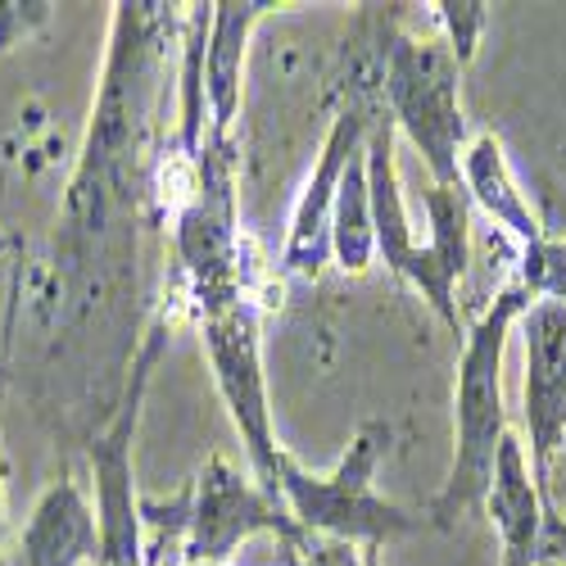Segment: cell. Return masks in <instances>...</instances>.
Instances as JSON below:
<instances>
[{
	"mask_svg": "<svg viewBox=\"0 0 566 566\" xmlns=\"http://www.w3.org/2000/svg\"><path fill=\"white\" fill-rule=\"evenodd\" d=\"M522 304H526L522 291H507L462 349V367H458V458H453V476H449L444 494L436 499V516L444 526L453 522V516H462L467 507H476L481 499H490L494 462H499V444H503L499 358H503L507 322L522 313Z\"/></svg>",
	"mask_w": 566,
	"mask_h": 566,
	"instance_id": "obj_1",
	"label": "cell"
},
{
	"mask_svg": "<svg viewBox=\"0 0 566 566\" xmlns=\"http://www.w3.org/2000/svg\"><path fill=\"white\" fill-rule=\"evenodd\" d=\"M390 431L381 421L358 431V440L349 444L345 462L336 467V476H304V471L281 453V471H276V490L291 499L295 516L313 531H332V535H345V539H390V535H403L412 531L417 522L390 503H381L371 494V467L381 458Z\"/></svg>",
	"mask_w": 566,
	"mask_h": 566,
	"instance_id": "obj_2",
	"label": "cell"
},
{
	"mask_svg": "<svg viewBox=\"0 0 566 566\" xmlns=\"http://www.w3.org/2000/svg\"><path fill=\"white\" fill-rule=\"evenodd\" d=\"M386 91H390L395 118L412 132L421 155L431 159L436 181L440 186H453L458 181V140H462L453 55L440 51V45L399 41L395 51H390Z\"/></svg>",
	"mask_w": 566,
	"mask_h": 566,
	"instance_id": "obj_3",
	"label": "cell"
},
{
	"mask_svg": "<svg viewBox=\"0 0 566 566\" xmlns=\"http://www.w3.org/2000/svg\"><path fill=\"white\" fill-rule=\"evenodd\" d=\"M209 358L218 371V386L241 421V431L250 440V453L259 462V476L268 490H276L281 453L268 427V395H263V371H259V332L250 308H227L209 317Z\"/></svg>",
	"mask_w": 566,
	"mask_h": 566,
	"instance_id": "obj_4",
	"label": "cell"
},
{
	"mask_svg": "<svg viewBox=\"0 0 566 566\" xmlns=\"http://www.w3.org/2000/svg\"><path fill=\"white\" fill-rule=\"evenodd\" d=\"M526 417H531V440H535V467L544 476L553 449L566 436V308L557 300H544L531 313Z\"/></svg>",
	"mask_w": 566,
	"mask_h": 566,
	"instance_id": "obj_5",
	"label": "cell"
},
{
	"mask_svg": "<svg viewBox=\"0 0 566 566\" xmlns=\"http://www.w3.org/2000/svg\"><path fill=\"white\" fill-rule=\"evenodd\" d=\"M363 146V114H340L332 136L322 146V159L304 186V200L295 209V222H291V245H286V268L291 272H317L322 254H326V209H332V196L340 191L345 181V168L354 164Z\"/></svg>",
	"mask_w": 566,
	"mask_h": 566,
	"instance_id": "obj_6",
	"label": "cell"
},
{
	"mask_svg": "<svg viewBox=\"0 0 566 566\" xmlns=\"http://www.w3.org/2000/svg\"><path fill=\"white\" fill-rule=\"evenodd\" d=\"M101 531L73 481H60L32 512L23 531V566H77L86 553H96Z\"/></svg>",
	"mask_w": 566,
	"mask_h": 566,
	"instance_id": "obj_7",
	"label": "cell"
},
{
	"mask_svg": "<svg viewBox=\"0 0 566 566\" xmlns=\"http://www.w3.org/2000/svg\"><path fill=\"white\" fill-rule=\"evenodd\" d=\"M259 526H281V512L272 503H263L250 485H241L235 476H227V467L213 462L205 494H200V512H196V557H222L235 539H245Z\"/></svg>",
	"mask_w": 566,
	"mask_h": 566,
	"instance_id": "obj_8",
	"label": "cell"
},
{
	"mask_svg": "<svg viewBox=\"0 0 566 566\" xmlns=\"http://www.w3.org/2000/svg\"><path fill=\"white\" fill-rule=\"evenodd\" d=\"M490 512L507 539V566H535L539 562V507H535V490L526 481V462H522V444L512 436H503L499 444V462H494V481H490Z\"/></svg>",
	"mask_w": 566,
	"mask_h": 566,
	"instance_id": "obj_9",
	"label": "cell"
},
{
	"mask_svg": "<svg viewBox=\"0 0 566 566\" xmlns=\"http://www.w3.org/2000/svg\"><path fill=\"white\" fill-rule=\"evenodd\" d=\"M263 14V6H213V45H209V105H213V132L222 136L231 127L235 101H241V60L250 23Z\"/></svg>",
	"mask_w": 566,
	"mask_h": 566,
	"instance_id": "obj_10",
	"label": "cell"
},
{
	"mask_svg": "<svg viewBox=\"0 0 566 566\" xmlns=\"http://www.w3.org/2000/svg\"><path fill=\"white\" fill-rule=\"evenodd\" d=\"M462 172H467V181H471V191L481 196V205L494 209V218H503L516 235H526L531 245L539 241L535 218L522 209V200H516L512 181H507V168H503V155H499V140H494V136H481V140H476V150L467 155Z\"/></svg>",
	"mask_w": 566,
	"mask_h": 566,
	"instance_id": "obj_11",
	"label": "cell"
},
{
	"mask_svg": "<svg viewBox=\"0 0 566 566\" xmlns=\"http://www.w3.org/2000/svg\"><path fill=\"white\" fill-rule=\"evenodd\" d=\"M371 191H367V159L354 155V164L345 168V181L336 191V250L345 259L349 272H363L371 259V241H376V227H371Z\"/></svg>",
	"mask_w": 566,
	"mask_h": 566,
	"instance_id": "obj_12",
	"label": "cell"
},
{
	"mask_svg": "<svg viewBox=\"0 0 566 566\" xmlns=\"http://www.w3.org/2000/svg\"><path fill=\"white\" fill-rule=\"evenodd\" d=\"M526 276H531V291H544L553 300L566 295V245L562 241H539L531 245V259H526Z\"/></svg>",
	"mask_w": 566,
	"mask_h": 566,
	"instance_id": "obj_13",
	"label": "cell"
},
{
	"mask_svg": "<svg viewBox=\"0 0 566 566\" xmlns=\"http://www.w3.org/2000/svg\"><path fill=\"white\" fill-rule=\"evenodd\" d=\"M444 19H449V32H453L458 60H471V51H476V28L485 19V6H444Z\"/></svg>",
	"mask_w": 566,
	"mask_h": 566,
	"instance_id": "obj_14",
	"label": "cell"
},
{
	"mask_svg": "<svg viewBox=\"0 0 566 566\" xmlns=\"http://www.w3.org/2000/svg\"><path fill=\"white\" fill-rule=\"evenodd\" d=\"M45 14L51 6H0V51H10L32 23H45Z\"/></svg>",
	"mask_w": 566,
	"mask_h": 566,
	"instance_id": "obj_15",
	"label": "cell"
}]
</instances>
